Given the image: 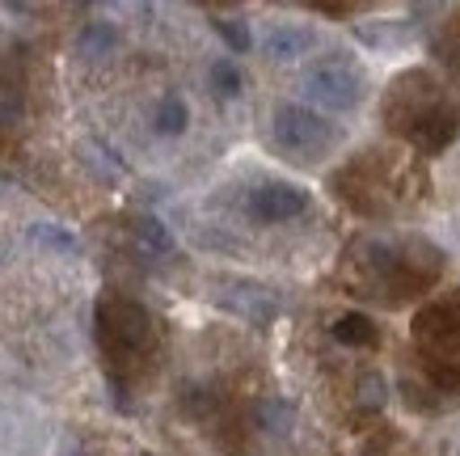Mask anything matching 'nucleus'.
I'll return each mask as SVG.
<instances>
[{"mask_svg": "<svg viewBox=\"0 0 460 456\" xmlns=\"http://www.w3.org/2000/svg\"><path fill=\"white\" fill-rule=\"evenodd\" d=\"M93 326H98V346L106 372H111V389L123 398L127 393V372H136L156 346V326L153 313L131 296H102L93 308Z\"/></svg>", "mask_w": 460, "mask_h": 456, "instance_id": "obj_1", "label": "nucleus"}, {"mask_svg": "<svg viewBox=\"0 0 460 456\" xmlns=\"http://www.w3.org/2000/svg\"><path fill=\"white\" fill-rule=\"evenodd\" d=\"M389 123L402 131L419 152H444L460 131V111L452 102H444V94L435 89V81L427 72L402 76L393 85L389 97Z\"/></svg>", "mask_w": 460, "mask_h": 456, "instance_id": "obj_2", "label": "nucleus"}, {"mask_svg": "<svg viewBox=\"0 0 460 456\" xmlns=\"http://www.w3.org/2000/svg\"><path fill=\"white\" fill-rule=\"evenodd\" d=\"M363 266L372 271L380 288H389L393 296H414V291L431 288L439 271H444V258L439 249L427 246V241H410V246H397V241H367L363 246Z\"/></svg>", "mask_w": 460, "mask_h": 456, "instance_id": "obj_3", "label": "nucleus"}, {"mask_svg": "<svg viewBox=\"0 0 460 456\" xmlns=\"http://www.w3.org/2000/svg\"><path fill=\"white\" fill-rule=\"evenodd\" d=\"M270 144L288 156V161H321L325 152L338 144V131L330 119H321L313 106H300V102H283L279 111L270 114Z\"/></svg>", "mask_w": 460, "mask_h": 456, "instance_id": "obj_4", "label": "nucleus"}, {"mask_svg": "<svg viewBox=\"0 0 460 456\" xmlns=\"http://www.w3.org/2000/svg\"><path fill=\"white\" fill-rule=\"evenodd\" d=\"M300 89L305 97L317 106V111H355L367 94V81L363 72L350 64V59H317L313 68L300 76Z\"/></svg>", "mask_w": 460, "mask_h": 456, "instance_id": "obj_5", "label": "nucleus"}, {"mask_svg": "<svg viewBox=\"0 0 460 456\" xmlns=\"http://www.w3.org/2000/svg\"><path fill=\"white\" fill-rule=\"evenodd\" d=\"M414 343L427 360H456L460 355V304H427L414 317Z\"/></svg>", "mask_w": 460, "mask_h": 456, "instance_id": "obj_6", "label": "nucleus"}, {"mask_svg": "<svg viewBox=\"0 0 460 456\" xmlns=\"http://www.w3.org/2000/svg\"><path fill=\"white\" fill-rule=\"evenodd\" d=\"M245 211H250V220H258V224H288L308 211V191L296 186V182H262V186L250 191Z\"/></svg>", "mask_w": 460, "mask_h": 456, "instance_id": "obj_7", "label": "nucleus"}, {"mask_svg": "<svg viewBox=\"0 0 460 456\" xmlns=\"http://www.w3.org/2000/svg\"><path fill=\"white\" fill-rule=\"evenodd\" d=\"M228 291H220V304L224 308H233L237 317L253 321V326H266V321L279 313V300L270 296L266 288H258V283H245V279H228L224 283Z\"/></svg>", "mask_w": 460, "mask_h": 456, "instance_id": "obj_8", "label": "nucleus"}, {"mask_svg": "<svg viewBox=\"0 0 460 456\" xmlns=\"http://www.w3.org/2000/svg\"><path fill=\"white\" fill-rule=\"evenodd\" d=\"M119 51V26L106 22V17H89L81 22L76 30V56L89 59V64H102V59H111Z\"/></svg>", "mask_w": 460, "mask_h": 456, "instance_id": "obj_9", "label": "nucleus"}, {"mask_svg": "<svg viewBox=\"0 0 460 456\" xmlns=\"http://www.w3.org/2000/svg\"><path fill=\"white\" fill-rule=\"evenodd\" d=\"M313 30H305V26H270L266 30V39H262V56L266 59H279V64H288V59H300V56H308V47H313Z\"/></svg>", "mask_w": 460, "mask_h": 456, "instance_id": "obj_10", "label": "nucleus"}, {"mask_svg": "<svg viewBox=\"0 0 460 456\" xmlns=\"http://www.w3.org/2000/svg\"><path fill=\"white\" fill-rule=\"evenodd\" d=\"M330 334H334V343L350 346V351H359V346H376V343H380L376 321L367 317V313H342V317H334Z\"/></svg>", "mask_w": 460, "mask_h": 456, "instance_id": "obj_11", "label": "nucleus"}, {"mask_svg": "<svg viewBox=\"0 0 460 456\" xmlns=\"http://www.w3.org/2000/svg\"><path fill=\"white\" fill-rule=\"evenodd\" d=\"M190 127V106H186V97L181 94H165L161 102H156V111H153V131L156 136H181Z\"/></svg>", "mask_w": 460, "mask_h": 456, "instance_id": "obj_12", "label": "nucleus"}, {"mask_svg": "<svg viewBox=\"0 0 460 456\" xmlns=\"http://www.w3.org/2000/svg\"><path fill=\"white\" fill-rule=\"evenodd\" d=\"M131 237H136L140 254H148V258H165V254H173V233H169L156 216H136V220H131Z\"/></svg>", "mask_w": 460, "mask_h": 456, "instance_id": "obj_13", "label": "nucleus"}, {"mask_svg": "<svg viewBox=\"0 0 460 456\" xmlns=\"http://www.w3.org/2000/svg\"><path fill=\"white\" fill-rule=\"evenodd\" d=\"M253 423H258V431H266V435H288L296 423V406L288 398L253 401Z\"/></svg>", "mask_w": 460, "mask_h": 456, "instance_id": "obj_14", "label": "nucleus"}, {"mask_svg": "<svg viewBox=\"0 0 460 456\" xmlns=\"http://www.w3.org/2000/svg\"><path fill=\"white\" fill-rule=\"evenodd\" d=\"M385 401H389V380H385V372H376V368L359 372V380H355V406H359L363 415H376V410H385Z\"/></svg>", "mask_w": 460, "mask_h": 456, "instance_id": "obj_15", "label": "nucleus"}, {"mask_svg": "<svg viewBox=\"0 0 460 456\" xmlns=\"http://www.w3.org/2000/svg\"><path fill=\"white\" fill-rule=\"evenodd\" d=\"M208 85L224 97V102H233V97H241V89H245V76H241V68L233 59H211Z\"/></svg>", "mask_w": 460, "mask_h": 456, "instance_id": "obj_16", "label": "nucleus"}, {"mask_svg": "<svg viewBox=\"0 0 460 456\" xmlns=\"http://www.w3.org/2000/svg\"><path fill=\"white\" fill-rule=\"evenodd\" d=\"M30 241L42 249H51V254H76V237L68 233V228H59V224H30Z\"/></svg>", "mask_w": 460, "mask_h": 456, "instance_id": "obj_17", "label": "nucleus"}, {"mask_svg": "<svg viewBox=\"0 0 460 456\" xmlns=\"http://www.w3.org/2000/svg\"><path fill=\"white\" fill-rule=\"evenodd\" d=\"M422 372H427L435 393H460V363L456 360H427V355H422Z\"/></svg>", "mask_w": 460, "mask_h": 456, "instance_id": "obj_18", "label": "nucleus"}, {"mask_svg": "<svg viewBox=\"0 0 460 456\" xmlns=\"http://www.w3.org/2000/svg\"><path fill=\"white\" fill-rule=\"evenodd\" d=\"M26 119V97L17 85H0V131H13Z\"/></svg>", "mask_w": 460, "mask_h": 456, "instance_id": "obj_19", "label": "nucleus"}, {"mask_svg": "<svg viewBox=\"0 0 460 456\" xmlns=\"http://www.w3.org/2000/svg\"><path fill=\"white\" fill-rule=\"evenodd\" d=\"M211 30H216V34H220L224 42H228V51H250V26H245V22H241V17H211Z\"/></svg>", "mask_w": 460, "mask_h": 456, "instance_id": "obj_20", "label": "nucleus"}, {"mask_svg": "<svg viewBox=\"0 0 460 456\" xmlns=\"http://www.w3.org/2000/svg\"><path fill=\"white\" fill-rule=\"evenodd\" d=\"M456 456H460V452H456Z\"/></svg>", "mask_w": 460, "mask_h": 456, "instance_id": "obj_21", "label": "nucleus"}]
</instances>
